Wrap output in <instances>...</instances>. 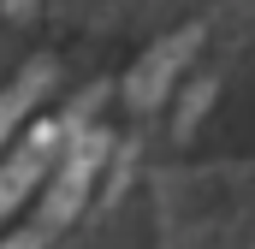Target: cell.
Listing matches in <instances>:
<instances>
[{
  "label": "cell",
  "instance_id": "obj_1",
  "mask_svg": "<svg viewBox=\"0 0 255 249\" xmlns=\"http://www.w3.org/2000/svg\"><path fill=\"white\" fill-rule=\"evenodd\" d=\"M101 160H107V130L71 124V154L60 160V178H54V190H48V208H42V226H48V232H54V226H65V220L83 208V196L95 190Z\"/></svg>",
  "mask_w": 255,
  "mask_h": 249
},
{
  "label": "cell",
  "instance_id": "obj_2",
  "mask_svg": "<svg viewBox=\"0 0 255 249\" xmlns=\"http://www.w3.org/2000/svg\"><path fill=\"white\" fill-rule=\"evenodd\" d=\"M196 48H202V24H184V30H172L166 42H154L142 60L130 65V77H125V101L130 107H160L166 101V89L178 83V71L196 60Z\"/></svg>",
  "mask_w": 255,
  "mask_h": 249
},
{
  "label": "cell",
  "instance_id": "obj_3",
  "mask_svg": "<svg viewBox=\"0 0 255 249\" xmlns=\"http://www.w3.org/2000/svg\"><path fill=\"white\" fill-rule=\"evenodd\" d=\"M71 136V124L65 119H42L6 160H0V220H12V208L36 190V178L54 166V154H60V142Z\"/></svg>",
  "mask_w": 255,
  "mask_h": 249
},
{
  "label": "cell",
  "instance_id": "obj_4",
  "mask_svg": "<svg viewBox=\"0 0 255 249\" xmlns=\"http://www.w3.org/2000/svg\"><path fill=\"white\" fill-rule=\"evenodd\" d=\"M48 83H54V60H30L12 83H6V89H0V142H6V136L18 130V119L42 101V89H48Z\"/></svg>",
  "mask_w": 255,
  "mask_h": 249
},
{
  "label": "cell",
  "instance_id": "obj_5",
  "mask_svg": "<svg viewBox=\"0 0 255 249\" xmlns=\"http://www.w3.org/2000/svg\"><path fill=\"white\" fill-rule=\"evenodd\" d=\"M208 101H214V77H196V89L178 101V136H190V130H196V119L208 113Z\"/></svg>",
  "mask_w": 255,
  "mask_h": 249
},
{
  "label": "cell",
  "instance_id": "obj_6",
  "mask_svg": "<svg viewBox=\"0 0 255 249\" xmlns=\"http://www.w3.org/2000/svg\"><path fill=\"white\" fill-rule=\"evenodd\" d=\"M0 249H42V232H12Z\"/></svg>",
  "mask_w": 255,
  "mask_h": 249
},
{
  "label": "cell",
  "instance_id": "obj_7",
  "mask_svg": "<svg viewBox=\"0 0 255 249\" xmlns=\"http://www.w3.org/2000/svg\"><path fill=\"white\" fill-rule=\"evenodd\" d=\"M30 6H36V0H6V12H30Z\"/></svg>",
  "mask_w": 255,
  "mask_h": 249
}]
</instances>
